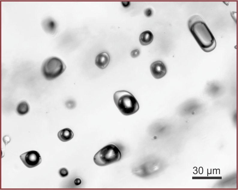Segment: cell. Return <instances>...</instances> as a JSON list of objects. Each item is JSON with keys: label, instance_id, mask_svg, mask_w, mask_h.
Wrapping results in <instances>:
<instances>
[{"label": "cell", "instance_id": "1", "mask_svg": "<svg viewBox=\"0 0 238 190\" xmlns=\"http://www.w3.org/2000/svg\"><path fill=\"white\" fill-rule=\"evenodd\" d=\"M188 26L191 33L204 51L213 50L216 45L215 38L203 18L200 15L191 16L188 21Z\"/></svg>", "mask_w": 238, "mask_h": 190}, {"label": "cell", "instance_id": "2", "mask_svg": "<svg viewBox=\"0 0 238 190\" xmlns=\"http://www.w3.org/2000/svg\"><path fill=\"white\" fill-rule=\"evenodd\" d=\"M113 100L116 107L123 115L128 116L136 113L139 106L134 96L129 92L125 90L116 92Z\"/></svg>", "mask_w": 238, "mask_h": 190}, {"label": "cell", "instance_id": "3", "mask_svg": "<svg viewBox=\"0 0 238 190\" xmlns=\"http://www.w3.org/2000/svg\"><path fill=\"white\" fill-rule=\"evenodd\" d=\"M121 157V152L119 148L114 144H110L96 153L93 160L96 165L104 166L119 161Z\"/></svg>", "mask_w": 238, "mask_h": 190}, {"label": "cell", "instance_id": "4", "mask_svg": "<svg viewBox=\"0 0 238 190\" xmlns=\"http://www.w3.org/2000/svg\"><path fill=\"white\" fill-rule=\"evenodd\" d=\"M165 168V163L159 159L150 158L140 163L134 167L133 173L142 178L152 176L161 172Z\"/></svg>", "mask_w": 238, "mask_h": 190}, {"label": "cell", "instance_id": "5", "mask_svg": "<svg viewBox=\"0 0 238 190\" xmlns=\"http://www.w3.org/2000/svg\"><path fill=\"white\" fill-rule=\"evenodd\" d=\"M66 66L59 58L52 56L46 59L41 68L43 77L47 80H51L60 76L65 71Z\"/></svg>", "mask_w": 238, "mask_h": 190}, {"label": "cell", "instance_id": "6", "mask_svg": "<svg viewBox=\"0 0 238 190\" xmlns=\"http://www.w3.org/2000/svg\"><path fill=\"white\" fill-rule=\"evenodd\" d=\"M205 109L202 104L196 100L185 102L180 110V116L186 119L203 117Z\"/></svg>", "mask_w": 238, "mask_h": 190}, {"label": "cell", "instance_id": "7", "mask_svg": "<svg viewBox=\"0 0 238 190\" xmlns=\"http://www.w3.org/2000/svg\"><path fill=\"white\" fill-rule=\"evenodd\" d=\"M20 158L24 164L29 168L35 167L41 161L40 154L35 150L29 151L22 154L20 155Z\"/></svg>", "mask_w": 238, "mask_h": 190}, {"label": "cell", "instance_id": "8", "mask_svg": "<svg viewBox=\"0 0 238 190\" xmlns=\"http://www.w3.org/2000/svg\"><path fill=\"white\" fill-rule=\"evenodd\" d=\"M150 70L152 76L156 79L163 77L167 73L165 65L160 61H157L153 62L150 65Z\"/></svg>", "mask_w": 238, "mask_h": 190}, {"label": "cell", "instance_id": "9", "mask_svg": "<svg viewBox=\"0 0 238 190\" xmlns=\"http://www.w3.org/2000/svg\"><path fill=\"white\" fill-rule=\"evenodd\" d=\"M110 59L108 53L106 52H103L96 56L95 60V64L99 68L104 69L108 65Z\"/></svg>", "mask_w": 238, "mask_h": 190}, {"label": "cell", "instance_id": "10", "mask_svg": "<svg viewBox=\"0 0 238 190\" xmlns=\"http://www.w3.org/2000/svg\"><path fill=\"white\" fill-rule=\"evenodd\" d=\"M42 26L45 32L51 34L55 33L57 28L56 22L50 18L44 19L42 22Z\"/></svg>", "mask_w": 238, "mask_h": 190}, {"label": "cell", "instance_id": "11", "mask_svg": "<svg viewBox=\"0 0 238 190\" xmlns=\"http://www.w3.org/2000/svg\"><path fill=\"white\" fill-rule=\"evenodd\" d=\"M153 35L149 30H146L142 32L139 37V41L140 44L143 46L150 44L153 39Z\"/></svg>", "mask_w": 238, "mask_h": 190}, {"label": "cell", "instance_id": "12", "mask_svg": "<svg viewBox=\"0 0 238 190\" xmlns=\"http://www.w3.org/2000/svg\"><path fill=\"white\" fill-rule=\"evenodd\" d=\"M59 139L63 142H66L71 139L74 137V133L70 128H66L60 131L57 134Z\"/></svg>", "mask_w": 238, "mask_h": 190}, {"label": "cell", "instance_id": "13", "mask_svg": "<svg viewBox=\"0 0 238 190\" xmlns=\"http://www.w3.org/2000/svg\"><path fill=\"white\" fill-rule=\"evenodd\" d=\"M221 87L218 84L212 83L207 86L206 92L211 96H217L221 93L222 90Z\"/></svg>", "mask_w": 238, "mask_h": 190}, {"label": "cell", "instance_id": "14", "mask_svg": "<svg viewBox=\"0 0 238 190\" xmlns=\"http://www.w3.org/2000/svg\"><path fill=\"white\" fill-rule=\"evenodd\" d=\"M29 106L25 101H22L20 102L16 107V111L19 115L23 116L27 113L29 111Z\"/></svg>", "mask_w": 238, "mask_h": 190}, {"label": "cell", "instance_id": "15", "mask_svg": "<svg viewBox=\"0 0 238 190\" xmlns=\"http://www.w3.org/2000/svg\"><path fill=\"white\" fill-rule=\"evenodd\" d=\"M58 173L60 176L62 177H66L69 173L67 169L65 167L60 168L59 170Z\"/></svg>", "mask_w": 238, "mask_h": 190}, {"label": "cell", "instance_id": "16", "mask_svg": "<svg viewBox=\"0 0 238 190\" xmlns=\"http://www.w3.org/2000/svg\"><path fill=\"white\" fill-rule=\"evenodd\" d=\"M229 116L231 119L234 121L236 120L237 113L236 110H233L229 113Z\"/></svg>", "mask_w": 238, "mask_h": 190}, {"label": "cell", "instance_id": "17", "mask_svg": "<svg viewBox=\"0 0 238 190\" xmlns=\"http://www.w3.org/2000/svg\"><path fill=\"white\" fill-rule=\"evenodd\" d=\"M145 15L147 17H151L153 14L152 9L151 8H147L145 9L144 12Z\"/></svg>", "mask_w": 238, "mask_h": 190}, {"label": "cell", "instance_id": "18", "mask_svg": "<svg viewBox=\"0 0 238 190\" xmlns=\"http://www.w3.org/2000/svg\"><path fill=\"white\" fill-rule=\"evenodd\" d=\"M140 53L139 50L137 49L131 51V56L133 58H135L138 56Z\"/></svg>", "mask_w": 238, "mask_h": 190}, {"label": "cell", "instance_id": "19", "mask_svg": "<svg viewBox=\"0 0 238 190\" xmlns=\"http://www.w3.org/2000/svg\"><path fill=\"white\" fill-rule=\"evenodd\" d=\"M121 3L122 6L125 8H128L130 5V2H122Z\"/></svg>", "mask_w": 238, "mask_h": 190}, {"label": "cell", "instance_id": "20", "mask_svg": "<svg viewBox=\"0 0 238 190\" xmlns=\"http://www.w3.org/2000/svg\"><path fill=\"white\" fill-rule=\"evenodd\" d=\"M81 180L80 178H77L75 179L74 183L76 185H78L81 184Z\"/></svg>", "mask_w": 238, "mask_h": 190}, {"label": "cell", "instance_id": "21", "mask_svg": "<svg viewBox=\"0 0 238 190\" xmlns=\"http://www.w3.org/2000/svg\"><path fill=\"white\" fill-rule=\"evenodd\" d=\"M10 140V138L8 136H5L3 138V142L5 143V145L9 143Z\"/></svg>", "mask_w": 238, "mask_h": 190}]
</instances>
